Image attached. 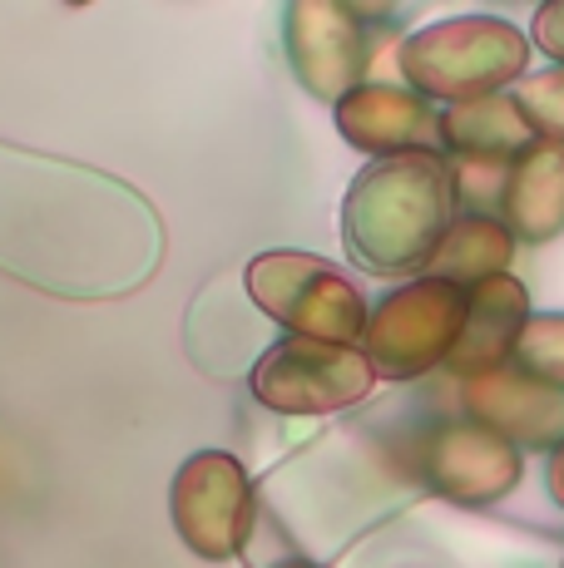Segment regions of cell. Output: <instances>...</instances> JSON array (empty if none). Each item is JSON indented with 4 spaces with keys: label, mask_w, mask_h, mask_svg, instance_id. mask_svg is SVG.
Listing matches in <instances>:
<instances>
[{
    "label": "cell",
    "mask_w": 564,
    "mask_h": 568,
    "mask_svg": "<svg viewBox=\"0 0 564 568\" xmlns=\"http://www.w3.org/2000/svg\"><path fill=\"white\" fill-rule=\"evenodd\" d=\"M338 129L346 144L366 149V154H416L431 144V134H441V119L431 114V104L396 84H362L338 104Z\"/></svg>",
    "instance_id": "8fae6325"
},
{
    "label": "cell",
    "mask_w": 564,
    "mask_h": 568,
    "mask_svg": "<svg viewBox=\"0 0 564 568\" xmlns=\"http://www.w3.org/2000/svg\"><path fill=\"white\" fill-rule=\"evenodd\" d=\"M535 40L545 54L564 60V0H550V6L535 16Z\"/></svg>",
    "instance_id": "e0dca14e"
},
{
    "label": "cell",
    "mask_w": 564,
    "mask_h": 568,
    "mask_svg": "<svg viewBox=\"0 0 564 568\" xmlns=\"http://www.w3.org/2000/svg\"><path fill=\"white\" fill-rule=\"evenodd\" d=\"M248 292L273 322L308 342L352 346L366 332L362 292L332 262L308 253H263L248 262Z\"/></svg>",
    "instance_id": "3957f363"
},
{
    "label": "cell",
    "mask_w": 564,
    "mask_h": 568,
    "mask_svg": "<svg viewBox=\"0 0 564 568\" xmlns=\"http://www.w3.org/2000/svg\"><path fill=\"white\" fill-rule=\"evenodd\" d=\"M416 469L436 495L455 499V505H495L520 485L515 445L481 425H446V430L426 435Z\"/></svg>",
    "instance_id": "52a82bcc"
},
{
    "label": "cell",
    "mask_w": 564,
    "mask_h": 568,
    "mask_svg": "<svg viewBox=\"0 0 564 568\" xmlns=\"http://www.w3.org/2000/svg\"><path fill=\"white\" fill-rule=\"evenodd\" d=\"M530 40L495 16H455L426 26L401 45V74L421 94L451 104H475L501 94L510 80L525 74Z\"/></svg>",
    "instance_id": "7a4b0ae2"
},
{
    "label": "cell",
    "mask_w": 564,
    "mask_h": 568,
    "mask_svg": "<svg viewBox=\"0 0 564 568\" xmlns=\"http://www.w3.org/2000/svg\"><path fill=\"white\" fill-rule=\"evenodd\" d=\"M455 173L431 149L376 159L356 173L342 207V227L352 253L376 272L431 267L441 237L451 233Z\"/></svg>",
    "instance_id": "6da1fadb"
},
{
    "label": "cell",
    "mask_w": 564,
    "mask_h": 568,
    "mask_svg": "<svg viewBox=\"0 0 564 568\" xmlns=\"http://www.w3.org/2000/svg\"><path fill=\"white\" fill-rule=\"evenodd\" d=\"M510 253H515V233H510L505 223H495V217H485V213H465V217H455L451 233L441 237L426 277L455 282V287L471 292L491 277H505Z\"/></svg>",
    "instance_id": "5bb4252c"
},
{
    "label": "cell",
    "mask_w": 564,
    "mask_h": 568,
    "mask_svg": "<svg viewBox=\"0 0 564 568\" xmlns=\"http://www.w3.org/2000/svg\"><path fill=\"white\" fill-rule=\"evenodd\" d=\"M441 139L461 163H485V169H510L525 149L540 144L535 124L525 119L520 100L491 94L475 104H455L441 114Z\"/></svg>",
    "instance_id": "7c38bea8"
},
{
    "label": "cell",
    "mask_w": 564,
    "mask_h": 568,
    "mask_svg": "<svg viewBox=\"0 0 564 568\" xmlns=\"http://www.w3.org/2000/svg\"><path fill=\"white\" fill-rule=\"evenodd\" d=\"M282 568H312V564H302V559H288V564H282Z\"/></svg>",
    "instance_id": "d6986e66"
},
{
    "label": "cell",
    "mask_w": 564,
    "mask_h": 568,
    "mask_svg": "<svg viewBox=\"0 0 564 568\" xmlns=\"http://www.w3.org/2000/svg\"><path fill=\"white\" fill-rule=\"evenodd\" d=\"M461 326H465V287L441 277H421L411 287L392 292L382 307L366 316L362 356L386 381L426 376L431 366L451 362Z\"/></svg>",
    "instance_id": "277c9868"
},
{
    "label": "cell",
    "mask_w": 564,
    "mask_h": 568,
    "mask_svg": "<svg viewBox=\"0 0 564 568\" xmlns=\"http://www.w3.org/2000/svg\"><path fill=\"white\" fill-rule=\"evenodd\" d=\"M465 410L481 430L501 440L525 445H555L564 440V390L535 381L530 371H491V376L465 381Z\"/></svg>",
    "instance_id": "9c48e42d"
},
{
    "label": "cell",
    "mask_w": 564,
    "mask_h": 568,
    "mask_svg": "<svg viewBox=\"0 0 564 568\" xmlns=\"http://www.w3.org/2000/svg\"><path fill=\"white\" fill-rule=\"evenodd\" d=\"M173 524L199 559H238L253 529V485L223 450H203L173 479Z\"/></svg>",
    "instance_id": "8992f818"
},
{
    "label": "cell",
    "mask_w": 564,
    "mask_h": 568,
    "mask_svg": "<svg viewBox=\"0 0 564 568\" xmlns=\"http://www.w3.org/2000/svg\"><path fill=\"white\" fill-rule=\"evenodd\" d=\"M372 386L376 371L362 352L332 342H308V336H288V342L268 346L263 362L253 366V396L282 415L346 410L372 396Z\"/></svg>",
    "instance_id": "5b68a950"
},
{
    "label": "cell",
    "mask_w": 564,
    "mask_h": 568,
    "mask_svg": "<svg viewBox=\"0 0 564 568\" xmlns=\"http://www.w3.org/2000/svg\"><path fill=\"white\" fill-rule=\"evenodd\" d=\"M288 50L298 64L302 84L322 100H346L352 90H362L366 70V40L356 30L352 10L328 6V0H302L288 10Z\"/></svg>",
    "instance_id": "ba28073f"
},
{
    "label": "cell",
    "mask_w": 564,
    "mask_h": 568,
    "mask_svg": "<svg viewBox=\"0 0 564 568\" xmlns=\"http://www.w3.org/2000/svg\"><path fill=\"white\" fill-rule=\"evenodd\" d=\"M550 495H555V505H564V440L550 455Z\"/></svg>",
    "instance_id": "ac0fdd59"
},
{
    "label": "cell",
    "mask_w": 564,
    "mask_h": 568,
    "mask_svg": "<svg viewBox=\"0 0 564 568\" xmlns=\"http://www.w3.org/2000/svg\"><path fill=\"white\" fill-rule=\"evenodd\" d=\"M515 100H520V109H525L530 124H535L540 139H555V144H564V70H550V74L525 80Z\"/></svg>",
    "instance_id": "2e32d148"
},
{
    "label": "cell",
    "mask_w": 564,
    "mask_h": 568,
    "mask_svg": "<svg viewBox=\"0 0 564 568\" xmlns=\"http://www.w3.org/2000/svg\"><path fill=\"white\" fill-rule=\"evenodd\" d=\"M530 326V297L515 277H491L481 287L465 292V326H461V342L451 352V371L461 381H475V376H491L501 371L510 356H515L520 336Z\"/></svg>",
    "instance_id": "30bf717a"
},
{
    "label": "cell",
    "mask_w": 564,
    "mask_h": 568,
    "mask_svg": "<svg viewBox=\"0 0 564 568\" xmlns=\"http://www.w3.org/2000/svg\"><path fill=\"white\" fill-rule=\"evenodd\" d=\"M505 227L525 243H545L564 227V144L540 139L505 173L501 189Z\"/></svg>",
    "instance_id": "4fadbf2b"
},
{
    "label": "cell",
    "mask_w": 564,
    "mask_h": 568,
    "mask_svg": "<svg viewBox=\"0 0 564 568\" xmlns=\"http://www.w3.org/2000/svg\"><path fill=\"white\" fill-rule=\"evenodd\" d=\"M515 362L535 381L564 390V316H530L525 336L515 346Z\"/></svg>",
    "instance_id": "9a60e30c"
}]
</instances>
